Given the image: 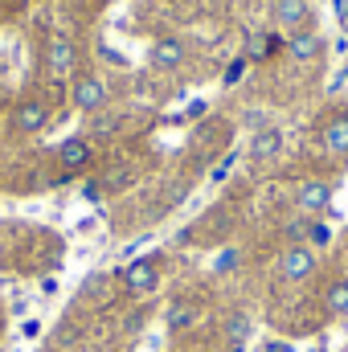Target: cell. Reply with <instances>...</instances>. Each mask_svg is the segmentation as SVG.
I'll use <instances>...</instances> for the list:
<instances>
[{
  "mask_svg": "<svg viewBox=\"0 0 348 352\" xmlns=\"http://www.w3.org/2000/svg\"><path fill=\"white\" fill-rule=\"evenodd\" d=\"M102 287H107V274H90L83 283V295H102Z\"/></svg>",
  "mask_w": 348,
  "mask_h": 352,
  "instance_id": "d6986e66",
  "label": "cell"
},
{
  "mask_svg": "<svg viewBox=\"0 0 348 352\" xmlns=\"http://www.w3.org/2000/svg\"><path fill=\"white\" fill-rule=\"evenodd\" d=\"M238 266H242V254H238V250H221L217 263H213V274H234Z\"/></svg>",
  "mask_w": 348,
  "mask_h": 352,
  "instance_id": "e0dca14e",
  "label": "cell"
},
{
  "mask_svg": "<svg viewBox=\"0 0 348 352\" xmlns=\"http://www.w3.org/2000/svg\"><path fill=\"white\" fill-rule=\"evenodd\" d=\"M274 270L283 283H303L316 274V250L312 246H283V254L274 258Z\"/></svg>",
  "mask_w": 348,
  "mask_h": 352,
  "instance_id": "6da1fadb",
  "label": "cell"
},
{
  "mask_svg": "<svg viewBox=\"0 0 348 352\" xmlns=\"http://www.w3.org/2000/svg\"><path fill=\"white\" fill-rule=\"evenodd\" d=\"M45 123H50V107H45L41 98H21V102H17L12 127H17L21 135H37V131H45Z\"/></svg>",
  "mask_w": 348,
  "mask_h": 352,
  "instance_id": "277c9868",
  "label": "cell"
},
{
  "mask_svg": "<svg viewBox=\"0 0 348 352\" xmlns=\"http://www.w3.org/2000/svg\"><path fill=\"white\" fill-rule=\"evenodd\" d=\"M242 66H246V62H234L230 74H226V82H238V78H242Z\"/></svg>",
  "mask_w": 348,
  "mask_h": 352,
  "instance_id": "ffe728a7",
  "label": "cell"
},
{
  "mask_svg": "<svg viewBox=\"0 0 348 352\" xmlns=\"http://www.w3.org/2000/svg\"><path fill=\"white\" fill-rule=\"evenodd\" d=\"M266 352H291V344H270Z\"/></svg>",
  "mask_w": 348,
  "mask_h": 352,
  "instance_id": "44dd1931",
  "label": "cell"
},
{
  "mask_svg": "<svg viewBox=\"0 0 348 352\" xmlns=\"http://www.w3.org/2000/svg\"><path fill=\"white\" fill-rule=\"evenodd\" d=\"M148 62H152L156 70H176V66L184 62V41H180V37H160V41H152Z\"/></svg>",
  "mask_w": 348,
  "mask_h": 352,
  "instance_id": "9c48e42d",
  "label": "cell"
},
{
  "mask_svg": "<svg viewBox=\"0 0 348 352\" xmlns=\"http://www.w3.org/2000/svg\"><path fill=\"white\" fill-rule=\"evenodd\" d=\"M193 320H197V316H193V307H184V303H173V307H168V316H164V324H168V328H188Z\"/></svg>",
  "mask_w": 348,
  "mask_h": 352,
  "instance_id": "2e32d148",
  "label": "cell"
},
{
  "mask_svg": "<svg viewBox=\"0 0 348 352\" xmlns=\"http://www.w3.org/2000/svg\"><path fill=\"white\" fill-rule=\"evenodd\" d=\"M45 66H50L54 74H70V70H74V41L62 37V33H54V37L45 41Z\"/></svg>",
  "mask_w": 348,
  "mask_h": 352,
  "instance_id": "ba28073f",
  "label": "cell"
},
{
  "mask_svg": "<svg viewBox=\"0 0 348 352\" xmlns=\"http://www.w3.org/2000/svg\"><path fill=\"white\" fill-rule=\"evenodd\" d=\"M123 287H127V295H135V299L152 295V291L160 287V263H156V258H135V263H127L123 266Z\"/></svg>",
  "mask_w": 348,
  "mask_h": 352,
  "instance_id": "7a4b0ae2",
  "label": "cell"
},
{
  "mask_svg": "<svg viewBox=\"0 0 348 352\" xmlns=\"http://www.w3.org/2000/svg\"><path fill=\"white\" fill-rule=\"evenodd\" d=\"M324 307H328L332 316H345L348 311V278H332V283L324 287Z\"/></svg>",
  "mask_w": 348,
  "mask_h": 352,
  "instance_id": "4fadbf2b",
  "label": "cell"
},
{
  "mask_svg": "<svg viewBox=\"0 0 348 352\" xmlns=\"http://www.w3.org/2000/svg\"><path fill=\"white\" fill-rule=\"evenodd\" d=\"M295 209H299L303 217L328 213V209H332V184H328V180H303V184L295 188Z\"/></svg>",
  "mask_w": 348,
  "mask_h": 352,
  "instance_id": "3957f363",
  "label": "cell"
},
{
  "mask_svg": "<svg viewBox=\"0 0 348 352\" xmlns=\"http://www.w3.org/2000/svg\"><path fill=\"white\" fill-rule=\"evenodd\" d=\"M226 332H230V340H234V344H242V340L250 336V316H246V311H234V316H230V324H226Z\"/></svg>",
  "mask_w": 348,
  "mask_h": 352,
  "instance_id": "9a60e30c",
  "label": "cell"
},
{
  "mask_svg": "<svg viewBox=\"0 0 348 352\" xmlns=\"http://www.w3.org/2000/svg\"><path fill=\"white\" fill-rule=\"evenodd\" d=\"M328 242H332V226H328L324 217H307V238H303V246L320 250V246H328Z\"/></svg>",
  "mask_w": 348,
  "mask_h": 352,
  "instance_id": "5bb4252c",
  "label": "cell"
},
{
  "mask_svg": "<svg viewBox=\"0 0 348 352\" xmlns=\"http://www.w3.org/2000/svg\"><path fill=\"white\" fill-rule=\"evenodd\" d=\"M283 152V131L279 127H259L254 135H250V160L262 164V160H274Z\"/></svg>",
  "mask_w": 348,
  "mask_h": 352,
  "instance_id": "8fae6325",
  "label": "cell"
},
{
  "mask_svg": "<svg viewBox=\"0 0 348 352\" xmlns=\"http://www.w3.org/2000/svg\"><path fill=\"white\" fill-rule=\"evenodd\" d=\"M266 54H270V37H266V33L250 37V62H262Z\"/></svg>",
  "mask_w": 348,
  "mask_h": 352,
  "instance_id": "ac0fdd59",
  "label": "cell"
},
{
  "mask_svg": "<svg viewBox=\"0 0 348 352\" xmlns=\"http://www.w3.org/2000/svg\"><path fill=\"white\" fill-rule=\"evenodd\" d=\"M324 148L332 152V156H340V160H348V115H336L328 127H324Z\"/></svg>",
  "mask_w": 348,
  "mask_h": 352,
  "instance_id": "7c38bea8",
  "label": "cell"
},
{
  "mask_svg": "<svg viewBox=\"0 0 348 352\" xmlns=\"http://www.w3.org/2000/svg\"><path fill=\"white\" fill-rule=\"evenodd\" d=\"M90 156H94V148H90L87 135H70V140H62V148H58V164H62L66 173H78V168H87Z\"/></svg>",
  "mask_w": 348,
  "mask_h": 352,
  "instance_id": "52a82bcc",
  "label": "cell"
},
{
  "mask_svg": "<svg viewBox=\"0 0 348 352\" xmlns=\"http://www.w3.org/2000/svg\"><path fill=\"white\" fill-rule=\"evenodd\" d=\"M320 50H324V37H320L316 29H299V33L287 37V54H291L295 62H316Z\"/></svg>",
  "mask_w": 348,
  "mask_h": 352,
  "instance_id": "30bf717a",
  "label": "cell"
},
{
  "mask_svg": "<svg viewBox=\"0 0 348 352\" xmlns=\"http://www.w3.org/2000/svg\"><path fill=\"white\" fill-rule=\"evenodd\" d=\"M274 21H279V29L299 33L312 21V4L307 0H274Z\"/></svg>",
  "mask_w": 348,
  "mask_h": 352,
  "instance_id": "8992f818",
  "label": "cell"
},
{
  "mask_svg": "<svg viewBox=\"0 0 348 352\" xmlns=\"http://www.w3.org/2000/svg\"><path fill=\"white\" fill-rule=\"evenodd\" d=\"M70 98H74V107H78L83 115H94V111H102V107H107V87H102V78L83 74V78H74Z\"/></svg>",
  "mask_w": 348,
  "mask_h": 352,
  "instance_id": "5b68a950",
  "label": "cell"
},
{
  "mask_svg": "<svg viewBox=\"0 0 348 352\" xmlns=\"http://www.w3.org/2000/svg\"><path fill=\"white\" fill-rule=\"evenodd\" d=\"M12 4H21V0H12Z\"/></svg>",
  "mask_w": 348,
  "mask_h": 352,
  "instance_id": "7402d4cb",
  "label": "cell"
}]
</instances>
